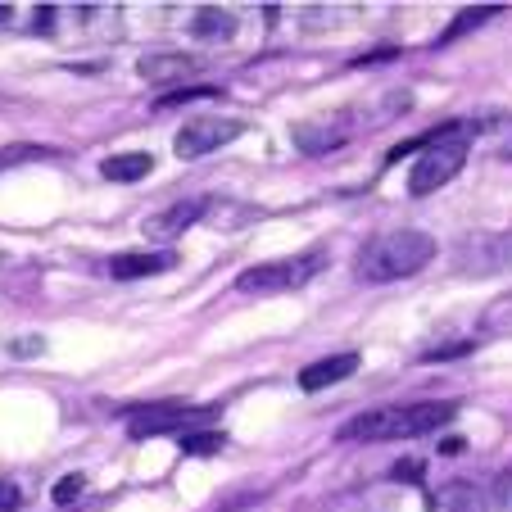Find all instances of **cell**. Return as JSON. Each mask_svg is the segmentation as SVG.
Instances as JSON below:
<instances>
[{
  "instance_id": "1",
  "label": "cell",
  "mask_w": 512,
  "mask_h": 512,
  "mask_svg": "<svg viewBox=\"0 0 512 512\" xmlns=\"http://www.w3.org/2000/svg\"><path fill=\"white\" fill-rule=\"evenodd\" d=\"M458 417V404H390L368 408L354 422L340 426V440H417V435L440 431L445 422Z\"/></svg>"
},
{
  "instance_id": "2",
  "label": "cell",
  "mask_w": 512,
  "mask_h": 512,
  "mask_svg": "<svg viewBox=\"0 0 512 512\" xmlns=\"http://www.w3.org/2000/svg\"><path fill=\"white\" fill-rule=\"evenodd\" d=\"M435 259V236L417 232V227H399V232H386L358 254V277L363 281H399L422 272L426 263Z\"/></svg>"
},
{
  "instance_id": "3",
  "label": "cell",
  "mask_w": 512,
  "mask_h": 512,
  "mask_svg": "<svg viewBox=\"0 0 512 512\" xmlns=\"http://www.w3.org/2000/svg\"><path fill=\"white\" fill-rule=\"evenodd\" d=\"M463 164H467V136H463V127H458V123H449L445 132L435 136L422 155H417L413 173H408V195H417V200H422V195L449 186L458 173H463Z\"/></svg>"
},
{
  "instance_id": "4",
  "label": "cell",
  "mask_w": 512,
  "mask_h": 512,
  "mask_svg": "<svg viewBox=\"0 0 512 512\" xmlns=\"http://www.w3.org/2000/svg\"><path fill=\"white\" fill-rule=\"evenodd\" d=\"M322 272V254H304V259H272V263H254L236 277V290L245 295H286L300 290L304 281H313Z\"/></svg>"
},
{
  "instance_id": "5",
  "label": "cell",
  "mask_w": 512,
  "mask_h": 512,
  "mask_svg": "<svg viewBox=\"0 0 512 512\" xmlns=\"http://www.w3.org/2000/svg\"><path fill=\"white\" fill-rule=\"evenodd\" d=\"M213 417L209 404L191 408V404H150V408H136L132 417H127V435L132 440H150V435H191L195 426H204Z\"/></svg>"
},
{
  "instance_id": "6",
  "label": "cell",
  "mask_w": 512,
  "mask_h": 512,
  "mask_svg": "<svg viewBox=\"0 0 512 512\" xmlns=\"http://www.w3.org/2000/svg\"><path fill=\"white\" fill-rule=\"evenodd\" d=\"M512 268V227L508 232H490V236H472L458 250V272L467 277H494V272Z\"/></svg>"
},
{
  "instance_id": "7",
  "label": "cell",
  "mask_w": 512,
  "mask_h": 512,
  "mask_svg": "<svg viewBox=\"0 0 512 512\" xmlns=\"http://www.w3.org/2000/svg\"><path fill=\"white\" fill-rule=\"evenodd\" d=\"M236 136H241L236 118H191V123L173 136V150H177V159H204L209 150L236 141Z\"/></svg>"
},
{
  "instance_id": "8",
  "label": "cell",
  "mask_w": 512,
  "mask_h": 512,
  "mask_svg": "<svg viewBox=\"0 0 512 512\" xmlns=\"http://www.w3.org/2000/svg\"><path fill=\"white\" fill-rule=\"evenodd\" d=\"M204 209H209V200H204V195H200V200H177V204H168V209L150 213L141 232L150 236V241H173V236H182L186 227L200 223Z\"/></svg>"
},
{
  "instance_id": "9",
  "label": "cell",
  "mask_w": 512,
  "mask_h": 512,
  "mask_svg": "<svg viewBox=\"0 0 512 512\" xmlns=\"http://www.w3.org/2000/svg\"><path fill=\"white\" fill-rule=\"evenodd\" d=\"M290 136H295V145H300L304 155H327V150H336V145H345L354 136V127L345 123V114H336V118H309V123H300Z\"/></svg>"
},
{
  "instance_id": "10",
  "label": "cell",
  "mask_w": 512,
  "mask_h": 512,
  "mask_svg": "<svg viewBox=\"0 0 512 512\" xmlns=\"http://www.w3.org/2000/svg\"><path fill=\"white\" fill-rule=\"evenodd\" d=\"M168 268H177V254L173 250H145V254H118V259H109L114 281L159 277V272H168Z\"/></svg>"
},
{
  "instance_id": "11",
  "label": "cell",
  "mask_w": 512,
  "mask_h": 512,
  "mask_svg": "<svg viewBox=\"0 0 512 512\" xmlns=\"http://www.w3.org/2000/svg\"><path fill=\"white\" fill-rule=\"evenodd\" d=\"M354 372H358V354H331V358H318V363H309V368L300 372V386L327 390V386H336V381L354 377Z\"/></svg>"
},
{
  "instance_id": "12",
  "label": "cell",
  "mask_w": 512,
  "mask_h": 512,
  "mask_svg": "<svg viewBox=\"0 0 512 512\" xmlns=\"http://www.w3.org/2000/svg\"><path fill=\"white\" fill-rule=\"evenodd\" d=\"M195 68V55H145L136 59V73L145 82H182Z\"/></svg>"
},
{
  "instance_id": "13",
  "label": "cell",
  "mask_w": 512,
  "mask_h": 512,
  "mask_svg": "<svg viewBox=\"0 0 512 512\" xmlns=\"http://www.w3.org/2000/svg\"><path fill=\"white\" fill-rule=\"evenodd\" d=\"M150 168H155V159L145 155V150H127V155H109L105 164H100V173H105L109 182H141Z\"/></svg>"
},
{
  "instance_id": "14",
  "label": "cell",
  "mask_w": 512,
  "mask_h": 512,
  "mask_svg": "<svg viewBox=\"0 0 512 512\" xmlns=\"http://www.w3.org/2000/svg\"><path fill=\"white\" fill-rule=\"evenodd\" d=\"M499 10H503V5H472V10H463L454 23H449L445 32H440V41H435V46H449V41L467 37V32H472V28H481V23H490Z\"/></svg>"
},
{
  "instance_id": "15",
  "label": "cell",
  "mask_w": 512,
  "mask_h": 512,
  "mask_svg": "<svg viewBox=\"0 0 512 512\" xmlns=\"http://www.w3.org/2000/svg\"><path fill=\"white\" fill-rule=\"evenodd\" d=\"M481 331H490V336H512V290H503L499 300L485 304Z\"/></svg>"
},
{
  "instance_id": "16",
  "label": "cell",
  "mask_w": 512,
  "mask_h": 512,
  "mask_svg": "<svg viewBox=\"0 0 512 512\" xmlns=\"http://www.w3.org/2000/svg\"><path fill=\"white\" fill-rule=\"evenodd\" d=\"M191 32L195 37H232L236 19L232 14H223V10H200L195 14V23H191Z\"/></svg>"
},
{
  "instance_id": "17",
  "label": "cell",
  "mask_w": 512,
  "mask_h": 512,
  "mask_svg": "<svg viewBox=\"0 0 512 512\" xmlns=\"http://www.w3.org/2000/svg\"><path fill=\"white\" fill-rule=\"evenodd\" d=\"M440 503H445V508H454V512H485V499L476 494V485H467V481L440 490Z\"/></svg>"
},
{
  "instance_id": "18",
  "label": "cell",
  "mask_w": 512,
  "mask_h": 512,
  "mask_svg": "<svg viewBox=\"0 0 512 512\" xmlns=\"http://www.w3.org/2000/svg\"><path fill=\"white\" fill-rule=\"evenodd\" d=\"M223 445H227V435H218V431H191V435H182V445L177 449L200 458V454H218Z\"/></svg>"
},
{
  "instance_id": "19",
  "label": "cell",
  "mask_w": 512,
  "mask_h": 512,
  "mask_svg": "<svg viewBox=\"0 0 512 512\" xmlns=\"http://www.w3.org/2000/svg\"><path fill=\"white\" fill-rule=\"evenodd\" d=\"M32 159H55V150H46V145H5L0 150V173L14 164H32Z\"/></svg>"
},
{
  "instance_id": "20",
  "label": "cell",
  "mask_w": 512,
  "mask_h": 512,
  "mask_svg": "<svg viewBox=\"0 0 512 512\" xmlns=\"http://www.w3.org/2000/svg\"><path fill=\"white\" fill-rule=\"evenodd\" d=\"M213 96H223V87H177V91H164V96H159V109L186 105V100H213Z\"/></svg>"
},
{
  "instance_id": "21",
  "label": "cell",
  "mask_w": 512,
  "mask_h": 512,
  "mask_svg": "<svg viewBox=\"0 0 512 512\" xmlns=\"http://www.w3.org/2000/svg\"><path fill=\"white\" fill-rule=\"evenodd\" d=\"M82 490H87V476H82V472H68V476H59V485L50 490V499H55L59 508H64V503H73Z\"/></svg>"
},
{
  "instance_id": "22",
  "label": "cell",
  "mask_w": 512,
  "mask_h": 512,
  "mask_svg": "<svg viewBox=\"0 0 512 512\" xmlns=\"http://www.w3.org/2000/svg\"><path fill=\"white\" fill-rule=\"evenodd\" d=\"M23 503V494H19V485L14 481H5V476H0V512H14Z\"/></svg>"
},
{
  "instance_id": "23",
  "label": "cell",
  "mask_w": 512,
  "mask_h": 512,
  "mask_svg": "<svg viewBox=\"0 0 512 512\" xmlns=\"http://www.w3.org/2000/svg\"><path fill=\"white\" fill-rule=\"evenodd\" d=\"M10 354H41V336H32V340H14Z\"/></svg>"
},
{
  "instance_id": "24",
  "label": "cell",
  "mask_w": 512,
  "mask_h": 512,
  "mask_svg": "<svg viewBox=\"0 0 512 512\" xmlns=\"http://www.w3.org/2000/svg\"><path fill=\"white\" fill-rule=\"evenodd\" d=\"M503 159H512V141H508V145H503Z\"/></svg>"
}]
</instances>
